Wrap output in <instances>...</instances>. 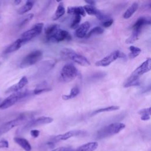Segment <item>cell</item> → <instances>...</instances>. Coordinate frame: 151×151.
<instances>
[{"instance_id":"38","label":"cell","mask_w":151,"mask_h":151,"mask_svg":"<svg viewBox=\"0 0 151 151\" xmlns=\"http://www.w3.org/2000/svg\"><path fill=\"white\" fill-rule=\"evenodd\" d=\"M113 19L110 18V19L105 21V22H103V25L104 27H106V28H107V27H109L111 25V24H113Z\"/></svg>"},{"instance_id":"7","label":"cell","mask_w":151,"mask_h":151,"mask_svg":"<svg viewBox=\"0 0 151 151\" xmlns=\"http://www.w3.org/2000/svg\"><path fill=\"white\" fill-rule=\"evenodd\" d=\"M44 24L42 22H38L34 25V26L29 30L24 32L20 38L22 44H25L27 42L30 41L34 37L40 35L42 32Z\"/></svg>"},{"instance_id":"2","label":"cell","mask_w":151,"mask_h":151,"mask_svg":"<svg viewBox=\"0 0 151 151\" xmlns=\"http://www.w3.org/2000/svg\"><path fill=\"white\" fill-rule=\"evenodd\" d=\"M125 126V124L123 123H113L110 124L98 130L96 134V137L99 139H102L117 134L123 130Z\"/></svg>"},{"instance_id":"26","label":"cell","mask_w":151,"mask_h":151,"mask_svg":"<svg viewBox=\"0 0 151 151\" xmlns=\"http://www.w3.org/2000/svg\"><path fill=\"white\" fill-rule=\"evenodd\" d=\"M141 30L139 29H133V32L130 36L126 40V44H132L135 42L137 39L140 34Z\"/></svg>"},{"instance_id":"37","label":"cell","mask_w":151,"mask_h":151,"mask_svg":"<svg viewBox=\"0 0 151 151\" xmlns=\"http://www.w3.org/2000/svg\"><path fill=\"white\" fill-rule=\"evenodd\" d=\"M40 131L38 130H35V129H34V130H31V132H30V134L31 135L32 137H34V138H36L37 137L39 136L40 135Z\"/></svg>"},{"instance_id":"17","label":"cell","mask_w":151,"mask_h":151,"mask_svg":"<svg viewBox=\"0 0 151 151\" xmlns=\"http://www.w3.org/2000/svg\"><path fill=\"white\" fill-rule=\"evenodd\" d=\"M150 24V19L149 18L140 17L135 22L133 26V29L142 30V27L145 25Z\"/></svg>"},{"instance_id":"41","label":"cell","mask_w":151,"mask_h":151,"mask_svg":"<svg viewBox=\"0 0 151 151\" xmlns=\"http://www.w3.org/2000/svg\"><path fill=\"white\" fill-rule=\"evenodd\" d=\"M0 64H1V63H0Z\"/></svg>"},{"instance_id":"19","label":"cell","mask_w":151,"mask_h":151,"mask_svg":"<svg viewBox=\"0 0 151 151\" xmlns=\"http://www.w3.org/2000/svg\"><path fill=\"white\" fill-rule=\"evenodd\" d=\"M22 44H22L21 39L19 38V39L17 40L16 41H15L14 42H12L11 45H9L5 50L4 53L8 54V53H11V52H14V51L18 50V49H19Z\"/></svg>"},{"instance_id":"16","label":"cell","mask_w":151,"mask_h":151,"mask_svg":"<svg viewBox=\"0 0 151 151\" xmlns=\"http://www.w3.org/2000/svg\"><path fill=\"white\" fill-rule=\"evenodd\" d=\"M97 147L98 143L97 142H91L80 146L75 151H94Z\"/></svg>"},{"instance_id":"29","label":"cell","mask_w":151,"mask_h":151,"mask_svg":"<svg viewBox=\"0 0 151 151\" xmlns=\"http://www.w3.org/2000/svg\"><path fill=\"white\" fill-rule=\"evenodd\" d=\"M33 17H34L33 14H29L25 15V17H24L18 24L19 28H22V27H24L32 19Z\"/></svg>"},{"instance_id":"5","label":"cell","mask_w":151,"mask_h":151,"mask_svg":"<svg viewBox=\"0 0 151 151\" xmlns=\"http://www.w3.org/2000/svg\"><path fill=\"white\" fill-rule=\"evenodd\" d=\"M42 52L41 50H35L27 54L19 64V67L21 68H27L35 64L41 60L42 57Z\"/></svg>"},{"instance_id":"36","label":"cell","mask_w":151,"mask_h":151,"mask_svg":"<svg viewBox=\"0 0 151 151\" xmlns=\"http://www.w3.org/2000/svg\"><path fill=\"white\" fill-rule=\"evenodd\" d=\"M73 149L71 147H58L57 149H53L51 151H72Z\"/></svg>"},{"instance_id":"18","label":"cell","mask_w":151,"mask_h":151,"mask_svg":"<svg viewBox=\"0 0 151 151\" xmlns=\"http://www.w3.org/2000/svg\"><path fill=\"white\" fill-rule=\"evenodd\" d=\"M67 12L68 14H73L74 15H78L81 17L86 15V12L83 6H68Z\"/></svg>"},{"instance_id":"10","label":"cell","mask_w":151,"mask_h":151,"mask_svg":"<svg viewBox=\"0 0 151 151\" xmlns=\"http://www.w3.org/2000/svg\"><path fill=\"white\" fill-rule=\"evenodd\" d=\"M52 121H53V119L50 117H46V116L39 117L38 118L32 119L31 120L28 122L27 124L23 127V128L22 129V131L24 132L35 126L49 124L51 123Z\"/></svg>"},{"instance_id":"15","label":"cell","mask_w":151,"mask_h":151,"mask_svg":"<svg viewBox=\"0 0 151 151\" xmlns=\"http://www.w3.org/2000/svg\"><path fill=\"white\" fill-rule=\"evenodd\" d=\"M14 142L20 146L25 151H31V146L29 142L22 137H15L14 138Z\"/></svg>"},{"instance_id":"30","label":"cell","mask_w":151,"mask_h":151,"mask_svg":"<svg viewBox=\"0 0 151 151\" xmlns=\"http://www.w3.org/2000/svg\"><path fill=\"white\" fill-rule=\"evenodd\" d=\"M83 7L85 12L90 15H95L96 16V15L97 14V13L99 11L94 6H93V5H86Z\"/></svg>"},{"instance_id":"9","label":"cell","mask_w":151,"mask_h":151,"mask_svg":"<svg viewBox=\"0 0 151 151\" xmlns=\"http://www.w3.org/2000/svg\"><path fill=\"white\" fill-rule=\"evenodd\" d=\"M124 54L120 51L116 50L114 52H112L110 54L107 55V56L104 57L102 59L97 61L96 63V66H100V67H106L110 65L111 63L116 60L119 58H123L124 57Z\"/></svg>"},{"instance_id":"39","label":"cell","mask_w":151,"mask_h":151,"mask_svg":"<svg viewBox=\"0 0 151 151\" xmlns=\"http://www.w3.org/2000/svg\"><path fill=\"white\" fill-rule=\"evenodd\" d=\"M86 2L87 4H88L87 5H93L94 6L95 5V3L96 2L95 1H86Z\"/></svg>"},{"instance_id":"1","label":"cell","mask_w":151,"mask_h":151,"mask_svg":"<svg viewBox=\"0 0 151 151\" xmlns=\"http://www.w3.org/2000/svg\"><path fill=\"white\" fill-rule=\"evenodd\" d=\"M151 68V60L147 58L138 67H137L124 84V87L139 85V77L143 74L150 71Z\"/></svg>"},{"instance_id":"27","label":"cell","mask_w":151,"mask_h":151,"mask_svg":"<svg viewBox=\"0 0 151 151\" xmlns=\"http://www.w3.org/2000/svg\"><path fill=\"white\" fill-rule=\"evenodd\" d=\"M138 114L141 116L140 119L143 121H146L150 119V107L141 109L139 111Z\"/></svg>"},{"instance_id":"4","label":"cell","mask_w":151,"mask_h":151,"mask_svg":"<svg viewBox=\"0 0 151 151\" xmlns=\"http://www.w3.org/2000/svg\"><path fill=\"white\" fill-rule=\"evenodd\" d=\"M78 70L74 64L68 63L65 64L60 73V78L62 81L67 83L71 81L77 76Z\"/></svg>"},{"instance_id":"6","label":"cell","mask_w":151,"mask_h":151,"mask_svg":"<svg viewBox=\"0 0 151 151\" xmlns=\"http://www.w3.org/2000/svg\"><path fill=\"white\" fill-rule=\"evenodd\" d=\"M28 95L27 91H17L13 93L12 94L6 97L0 104L1 109H8L12 106L14 105L16 103H17L19 100L25 97Z\"/></svg>"},{"instance_id":"24","label":"cell","mask_w":151,"mask_h":151,"mask_svg":"<svg viewBox=\"0 0 151 151\" xmlns=\"http://www.w3.org/2000/svg\"><path fill=\"white\" fill-rule=\"evenodd\" d=\"M80 92V90L78 87L75 86L71 89L70 93L68 94H64L62 96V98L64 100H68L76 97Z\"/></svg>"},{"instance_id":"3","label":"cell","mask_w":151,"mask_h":151,"mask_svg":"<svg viewBox=\"0 0 151 151\" xmlns=\"http://www.w3.org/2000/svg\"><path fill=\"white\" fill-rule=\"evenodd\" d=\"M61 54L63 57L72 60L82 66L87 67L90 65V61L85 57L77 53L72 49L64 48L61 51Z\"/></svg>"},{"instance_id":"28","label":"cell","mask_w":151,"mask_h":151,"mask_svg":"<svg viewBox=\"0 0 151 151\" xmlns=\"http://www.w3.org/2000/svg\"><path fill=\"white\" fill-rule=\"evenodd\" d=\"M120 108L119 106H111L104 108H100L99 109L96 110L93 112V114H96L97 113H100L102 112H106V111H112L114 110H117Z\"/></svg>"},{"instance_id":"25","label":"cell","mask_w":151,"mask_h":151,"mask_svg":"<svg viewBox=\"0 0 151 151\" xmlns=\"http://www.w3.org/2000/svg\"><path fill=\"white\" fill-rule=\"evenodd\" d=\"M33 5H34V2L32 1H27L26 3L18 9V14L20 15L25 14L26 12H28L32 9Z\"/></svg>"},{"instance_id":"32","label":"cell","mask_w":151,"mask_h":151,"mask_svg":"<svg viewBox=\"0 0 151 151\" xmlns=\"http://www.w3.org/2000/svg\"><path fill=\"white\" fill-rule=\"evenodd\" d=\"M104 30L103 28H101L100 27H96L94 28H93L86 35V37L87 38H89L90 37L92 36V35H99V34H101L103 32Z\"/></svg>"},{"instance_id":"12","label":"cell","mask_w":151,"mask_h":151,"mask_svg":"<svg viewBox=\"0 0 151 151\" xmlns=\"http://www.w3.org/2000/svg\"><path fill=\"white\" fill-rule=\"evenodd\" d=\"M84 132L81 130L68 131L63 134H58V135L55 136L52 139V142H59V141H61V140H65L68 139L70 137L80 136V135L82 134Z\"/></svg>"},{"instance_id":"33","label":"cell","mask_w":151,"mask_h":151,"mask_svg":"<svg viewBox=\"0 0 151 151\" xmlns=\"http://www.w3.org/2000/svg\"><path fill=\"white\" fill-rule=\"evenodd\" d=\"M81 21V16L80 15H74V19L70 25V27L72 28V29H75L76 28L78 25V24L80 23V22Z\"/></svg>"},{"instance_id":"35","label":"cell","mask_w":151,"mask_h":151,"mask_svg":"<svg viewBox=\"0 0 151 151\" xmlns=\"http://www.w3.org/2000/svg\"><path fill=\"white\" fill-rule=\"evenodd\" d=\"M9 143L6 140H3L0 141V149L2 148H8Z\"/></svg>"},{"instance_id":"13","label":"cell","mask_w":151,"mask_h":151,"mask_svg":"<svg viewBox=\"0 0 151 151\" xmlns=\"http://www.w3.org/2000/svg\"><path fill=\"white\" fill-rule=\"evenodd\" d=\"M27 83H28V79H27V77L23 76L17 84H15L13 86H12L11 87H10L9 88H8L6 90L5 93H15V92L19 91Z\"/></svg>"},{"instance_id":"34","label":"cell","mask_w":151,"mask_h":151,"mask_svg":"<svg viewBox=\"0 0 151 151\" xmlns=\"http://www.w3.org/2000/svg\"><path fill=\"white\" fill-rule=\"evenodd\" d=\"M96 17L97 18V19H98L99 20H100V21H103V22H105V21H107V20H109V19H110V18L109 17V16L107 15L106 14H103V12H101L100 11H99V10L98 11L97 14L96 15Z\"/></svg>"},{"instance_id":"31","label":"cell","mask_w":151,"mask_h":151,"mask_svg":"<svg viewBox=\"0 0 151 151\" xmlns=\"http://www.w3.org/2000/svg\"><path fill=\"white\" fill-rule=\"evenodd\" d=\"M129 50H130V54H129V57L131 58H134L136 57H137L140 53L141 52V49L139 48V47L132 45L129 47Z\"/></svg>"},{"instance_id":"20","label":"cell","mask_w":151,"mask_h":151,"mask_svg":"<svg viewBox=\"0 0 151 151\" xmlns=\"http://www.w3.org/2000/svg\"><path fill=\"white\" fill-rule=\"evenodd\" d=\"M65 10L64 6V4L63 2H60L57 8V9L55 13L54 14V15L52 17V19L54 21H55L59 19L65 14Z\"/></svg>"},{"instance_id":"21","label":"cell","mask_w":151,"mask_h":151,"mask_svg":"<svg viewBox=\"0 0 151 151\" xmlns=\"http://www.w3.org/2000/svg\"><path fill=\"white\" fill-rule=\"evenodd\" d=\"M138 3L137 2H134L125 11V12L123 14V18L124 19H128L130 18L134 13L137 11L138 8Z\"/></svg>"},{"instance_id":"40","label":"cell","mask_w":151,"mask_h":151,"mask_svg":"<svg viewBox=\"0 0 151 151\" xmlns=\"http://www.w3.org/2000/svg\"><path fill=\"white\" fill-rule=\"evenodd\" d=\"M21 2V1H20V0H15L14 1V4L15 5H19Z\"/></svg>"},{"instance_id":"8","label":"cell","mask_w":151,"mask_h":151,"mask_svg":"<svg viewBox=\"0 0 151 151\" xmlns=\"http://www.w3.org/2000/svg\"><path fill=\"white\" fill-rule=\"evenodd\" d=\"M26 119L27 117L25 116L22 115L15 119L2 124L0 126V136L9 132L14 127L22 124L24 122L26 121Z\"/></svg>"},{"instance_id":"11","label":"cell","mask_w":151,"mask_h":151,"mask_svg":"<svg viewBox=\"0 0 151 151\" xmlns=\"http://www.w3.org/2000/svg\"><path fill=\"white\" fill-rule=\"evenodd\" d=\"M47 41L50 42H59L63 41H70L71 40V36L65 30L59 29L52 35L46 38Z\"/></svg>"},{"instance_id":"22","label":"cell","mask_w":151,"mask_h":151,"mask_svg":"<svg viewBox=\"0 0 151 151\" xmlns=\"http://www.w3.org/2000/svg\"><path fill=\"white\" fill-rule=\"evenodd\" d=\"M60 28V26L58 24H52L47 27L44 30L46 38L52 35Z\"/></svg>"},{"instance_id":"14","label":"cell","mask_w":151,"mask_h":151,"mask_svg":"<svg viewBox=\"0 0 151 151\" xmlns=\"http://www.w3.org/2000/svg\"><path fill=\"white\" fill-rule=\"evenodd\" d=\"M90 24L88 21H86L81 24L76 30L75 35L79 38H83L85 37L87 34V32L90 28Z\"/></svg>"},{"instance_id":"23","label":"cell","mask_w":151,"mask_h":151,"mask_svg":"<svg viewBox=\"0 0 151 151\" xmlns=\"http://www.w3.org/2000/svg\"><path fill=\"white\" fill-rule=\"evenodd\" d=\"M51 88H49L47 86V84L45 82H43L41 84L37 86V87L34 90V94H40L44 92L50 91Z\"/></svg>"}]
</instances>
